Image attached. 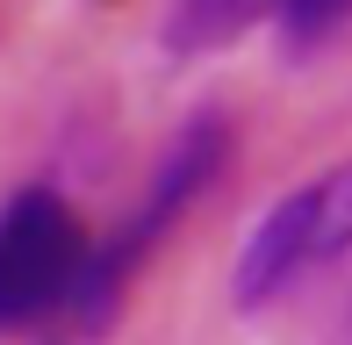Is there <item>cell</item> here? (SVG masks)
<instances>
[{"mask_svg": "<svg viewBox=\"0 0 352 345\" xmlns=\"http://www.w3.org/2000/svg\"><path fill=\"white\" fill-rule=\"evenodd\" d=\"M345 252H352V159L302 180L295 194H280L259 216V230L237 252V302L245 309L280 302L287 288H302L309 274L338 266Z\"/></svg>", "mask_w": 352, "mask_h": 345, "instance_id": "cell-1", "label": "cell"}, {"mask_svg": "<svg viewBox=\"0 0 352 345\" xmlns=\"http://www.w3.org/2000/svg\"><path fill=\"white\" fill-rule=\"evenodd\" d=\"M87 288V238L79 216L51 187H22L0 201V331L51 317Z\"/></svg>", "mask_w": 352, "mask_h": 345, "instance_id": "cell-2", "label": "cell"}, {"mask_svg": "<svg viewBox=\"0 0 352 345\" xmlns=\"http://www.w3.org/2000/svg\"><path fill=\"white\" fill-rule=\"evenodd\" d=\"M216 166H223V122L209 115V122H195V130L166 151V166H158V180H151V194H144L137 223L116 238V252H108V259H87V302H108V295H116V280L137 266V252L216 180Z\"/></svg>", "mask_w": 352, "mask_h": 345, "instance_id": "cell-3", "label": "cell"}, {"mask_svg": "<svg viewBox=\"0 0 352 345\" xmlns=\"http://www.w3.org/2000/svg\"><path fill=\"white\" fill-rule=\"evenodd\" d=\"M266 8H280V0H173V51H209V43H230L237 29H252Z\"/></svg>", "mask_w": 352, "mask_h": 345, "instance_id": "cell-4", "label": "cell"}, {"mask_svg": "<svg viewBox=\"0 0 352 345\" xmlns=\"http://www.w3.org/2000/svg\"><path fill=\"white\" fill-rule=\"evenodd\" d=\"M280 14H287V36H324L352 14V0H280Z\"/></svg>", "mask_w": 352, "mask_h": 345, "instance_id": "cell-5", "label": "cell"}]
</instances>
